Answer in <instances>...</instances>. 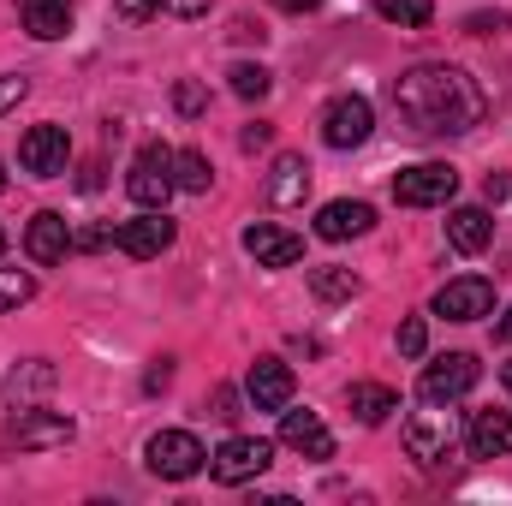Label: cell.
<instances>
[{
  "mask_svg": "<svg viewBox=\"0 0 512 506\" xmlns=\"http://www.w3.org/2000/svg\"><path fill=\"white\" fill-rule=\"evenodd\" d=\"M24 90H30L24 78H12V72H0V120H6V114H12V108L24 102Z\"/></svg>",
  "mask_w": 512,
  "mask_h": 506,
  "instance_id": "31",
  "label": "cell"
},
{
  "mask_svg": "<svg viewBox=\"0 0 512 506\" xmlns=\"http://www.w3.org/2000/svg\"><path fill=\"white\" fill-rule=\"evenodd\" d=\"M346 405H352L358 423H387V411H399V393L382 387V381H352L346 387Z\"/></svg>",
  "mask_w": 512,
  "mask_h": 506,
  "instance_id": "22",
  "label": "cell"
},
{
  "mask_svg": "<svg viewBox=\"0 0 512 506\" xmlns=\"http://www.w3.org/2000/svg\"><path fill=\"white\" fill-rule=\"evenodd\" d=\"M495 334H501V340H507V346H512V310H507V316H501V322H495Z\"/></svg>",
  "mask_w": 512,
  "mask_h": 506,
  "instance_id": "40",
  "label": "cell"
},
{
  "mask_svg": "<svg viewBox=\"0 0 512 506\" xmlns=\"http://www.w3.org/2000/svg\"><path fill=\"white\" fill-rule=\"evenodd\" d=\"M233 36H239V42H262L268 30H262V24H251V18H239V24H233Z\"/></svg>",
  "mask_w": 512,
  "mask_h": 506,
  "instance_id": "38",
  "label": "cell"
},
{
  "mask_svg": "<svg viewBox=\"0 0 512 506\" xmlns=\"http://www.w3.org/2000/svg\"><path fill=\"white\" fill-rule=\"evenodd\" d=\"M173 221H167V209H143L137 221H126V227H114V245L126 256H137V262H149V256H161L167 245H173Z\"/></svg>",
  "mask_w": 512,
  "mask_h": 506,
  "instance_id": "12",
  "label": "cell"
},
{
  "mask_svg": "<svg viewBox=\"0 0 512 506\" xmlns=\"http://www.w3.org/2000/svg\"><path fill=\"white\" fill-rule=\"evenodd\" d=\"M280 447H292L298 459H334V435L316 411H280Z\"/></svg>",
  "mask_w": 512,
  "mask_h": 506,
  "instance_id": "13",
  "label": "cell"
},
{
  "mask_svg": "<svg viewBox=\"0 0 512 506\" xmlns=\"http://www.w3.org/2000/svg\"><path fill=\"white\" fill-rule=\"evenodd\" d=\"M161 6H167L173 18H203V12H209V0H161Z\"/></svg>",
  "mask_w": 512,
  "mask_h": 506,
  "instance_id": "35",
  "label": "cell"
},
{
  "mask_svg": "<svg viewBox=\"0 0 512 506\" xmlns=\"http://www.w3.org/2000/svg\"><path fill=\"white\" fill-rule=\"evenodd\" d=\"M227 78H233V96H239V102H262V96L274 90V78H268V66H251V60H239V66H233Z\"/></svg>",
  "mask_w": 512,
  "mask_h": 506,
  "instance_id": "27",
  "label": "cell"
},
{
  "mask_svg": "<svg viewBox=\"0 0 512 506\" xmlns=\"http://www.w3.org/2000/svg\"><path fill=\"white\" fill-rule=\"evenodd\" d=\"M268 137H274V126H262V120H256V126H245V131H239V143H245V149H262Z\"/></svg>",
  "mask_w": 512,
  "mask_h": 506,
  "instance_id": "37",
  "label": "cell"
},
{
  "mask_svg": "<svg viewBox=\"0 0 512 506\" xmlns=\"http://www.w3.org/2000/svg\"><path fill=\"white\" fill-rule=\"evenodd\" d=\"M173 179H179V191L203 197V191L215 185V167H209V155H203V149H179V155H173Z\"/></svg>",
  "mask_w": 512,
  "mask_h": 506,
  "instance_id": "25",
  "label": "cell"
},
{
  "mask_svg": "<svg viewBox=\"0 0 512 506\" xmlns=\"http://www.w3.org/2000/svg\"><path fill=\"white\" fill-rule=\"evenodd\" d=\"M126 191L137 209H167V197L179 191V179H173V149L167 143H143L137 149V161H131L126 173Z\"/></svg>",
  "mask_w": 512,
  "mask_h": 506,
  "instance_id": "4",
  "label": "cell"
},
{
  "mask_svg": "<svg viewBox=\"0 0 512 506\" xmlns=\"http://www.w3.org/2000/svg\"><path fill=\"white\" fill-rule=\"evenodd\" d=\"M393 114L417 143H435V137H465V131L483 126L489 96H483V84L465 66L423 60V66L393 78Z\"/></svg>",
  "mask_w": 512,
  "mask_h": 506,
  "instance_id": "1",
  "label": "cell"
},
{
  "mask_svg": "<svg viewBox=\"0 0 512 506\" xmlns=\"http://www.w3.org/2000/svg\"><path fill=\"white\" fill-rule=\"evenodd\" d=\"M0 256H6V227H0Z\"/></svg>",
  "mask_w": 512,
  "mask_h": 506,
  "instance_id": "42",
  "label": "cell"
},
{
  "mask_svg": "<svg viewBox=\"0 0 512 506\" xmlns=\"http://www.w3.org/2000/svg\"><path fill=\"white\" fill-rule=\"evenodd\" d=\"M304 191H310V161L304 155H274L268 185H262L268 209H292V203H304Z\"/></svg>",
  "mask_w": 512,
  "mask_h": 506,
  "instance_id": "18",
  "label": "cell"
},
{
  "mask_svg": "<svg viewBox=\"0 0 512 506\" xmlns=\"http://www.w3.org/2000/svg\"><path fill=\"white\" fill-rule=\"evenodd\" d=\"M268 465H274V441H262V435H233V441H221V447L209 453V477L227 483V489L256 483Z\"/></svg>",
  "mask_w": 512,
  "mask_h": 506,
  "instance_id": "5",
  "label": "cell"
},
{
  "mask_svg": "<svg viewBox=\"0 0 512 506\" xmlns=\"http://www.w3.org/2000/svg\"><path fill=\"white\" fill-rule=\"evenodd\" d=\"M370 227H376V209H370V203H352V197L322 203V215H316V239H328V245L358 239V233H370Z\"/></svg>",
  "mask_w": 512,
  "mask_h": 506,
  "instance_id": "19",
  "label": "cell"
},
{
  "mask_svg": "<svg viewBox=\"0 0 512 506\" xmlns=\"http://www.w3.org/2000/svg\"><path fill=\"white\" fill-rule=\"evenodd\" d=\"M24 251H30V262H42V268L66 262V256L78 251V245H72V227H66V215L42 209V215H36V221L24 227Z\"/></svg>",
  "mask_w": 512,
  "mask_h": 506,
  "instance_id": "14",
  "label": "cell"
},
{
  "mask_svg": "<svg viewBox=\"0 0 512 506\" xmlns=\"http://www.w3.org/2000/svg\"><path fill=\"white\" fill-rule=\"evenodd\" d=\"M376 12L387 24H399V30H423L435 18V0H376Z\"/></svg>",
  "mask_w": 512,
  "mask_h": 506,
  "instance_id": "26",
  "label": "cell"
},
{
  "mask_svg": "<svg viewBox=\"0 0 512 506\" xmlns=\"http://www.w3.org/2000/svg\"><path fill=\"white\" fill-rule=\"evenodd\" d=\"M167 381H173V364H167V358H155V370H149V376H143V387H149V393H161V387H167Z\"/></svg>",
  "mask_w": 512,
  "mask_h": 506,
  "instance_id": "36",
  "label": "cell"
},
{
  "mask_svg": "<svg viewBox=\"0 0 512 506\" xmlns=\"http://www.w3.org/2000/svg\"><path fill=\"white\" fill-rule=\"evenodd\" d=\"M423 346H429V328H423V316L399 322V352H405V358H423Z\"/></svg>",
  "mask_w": 512,
  "mask_h": 506,
  "instance_id": "30",
  "label": "cell"
},
{
  "mask_svg": "<svg viewBox=\"0 0 512 506\" xmlns=\"http://www.w3.org/2000/svg\"><path fill=\"white\" fill-rule=\"evenodd\" d=\"M370 131H376V108L364 96H334L322 108V143L328 149H358V143H370Z\"/></svg>",
  "mask_w": 512,
  "mask_h": 506,
  "instance_id": "9",
  "label": "cell"
},
{
  "mask_svg": "<svg viewBox=\"0 0 512 506\" xmlns=\"http://www.w3.org/2000/svg\"><path fill=\"white\" fill-rule=\"evenodd\" d=\"M143 465H149L161 483H185V477H197V471L209 465V453H203V441H197L191 429H161V435H149Z\"/></svg>",
  "mask_w": 512,
  "mask_h": 506,
  "instance_id": "3",
  "label": "cell"
},
{
  "mask_svg": "<svg viewBox=\"0 0 512 506\" xmlns=\"http://www.w3.org/2000/svg\"><path fill=\"white\" fill-rule=\"evenodd\" d=\"M477 381H483V364H477L471 352H447V358H435V364L423 370L417 393H423V405H453V399H465Z\"/></svg>",
  "mask_w": 512,
  "mask_h": 506,
  "instance_id": "7",
  "label": "cell"
},
{
  "mask_svg": "<svg viewBox=\"0 0 512 506\" xmlns=\"http://www.w3.org/2000/svg\"><path fill=\"white\" fill-rule=\"evenodd\" d=\"M447 245L459 256H477L495 245V221H489V209H453L447 215Z\"/></svg>",
  "mask_w": 512,
  "mask_h": 506,
  "instance_id": "20",
  "label": "cell"
},
{
  "mask_svg": "<svg viewBox=\"0 0 512 506\" xmlns=\"http://www.w3.org/2000/svg\"><path fill=\"white\" fill-rule=\"evenodd\" d=\"M209 417L233 423V417H239V393H233V387H215V411H209Z\"/></svg>",
  "mask_w": 512,
  "mask_h": 506,
  "instance_id": "34",
  "label": "cell"
},
{
  "mask_svg": "<svg viewBox=\"0 0 512 506\" xmlns=\"http://www.w3.org/2000/svg\"><path fill=\"white\" fill-rule=\"evenodd\" d=\"M310 292H316L322 304H346V298L364 292V280H358L352 268H340V262H322V268H310Z\"/></svg>",
  "mask_w": 512,
  "mask_h": 506,
  "instance_id": "23",
  "label": "cell"
},
{
  "mask_svg": "<svg viewBox=\"0 0 512 506\" xmlns=\"http://www.w3.org/2000/svg\"><path fill=\"white\" fill-rule=\"evenodd\" d=\"M489 310H495V286H489L483 274L447 280V286L435 292V316H447V322H483Z\"/></svg>",
  "mask_w": 512,
  "mask_h": 506,
  "instance_id": "10",
  "label": "cell"
},
{
  "mask_svg": "<svg viewBox=\"0 0 512 506\" xmlns=\"http://www.w3.org/2000/svg\"><path fill=\"white\" fill-rule=\"evenodd\" d=\"M54 387V364H42V358H30L24 370H12L6 376V393H0V411H12V405H24L30 393H48Z\"/></svg>",
  "mask_w": 512,
  "mask_h": 506,
  "instance_id": "24",
  "label": "cell"
},
{
  "mask_svg": "<svg viewBox=\"0 0 512 506\" xmlns=\"http://www.w3.org/2000/svg\"><path fill=\"white\" fill-rule=\"evenodd\" d=\"M18 18L36 42H60L72 30V0H18Z\"/></svg>",
  "mask_w": 512,
  "mask_h": 506,
  "instance_id": "21",
  "label": "cell"
},
{
  "mask_svg": "<svg viewBox=\"0 0 512 506\" xmlns=\"http://www.w3.org/2000/svg\"><path fill=\"white\" fill-rule=\"evenodd\" d=\"M245 393H251L256 411H286V405H292V364H280V358H256L251 376H245Z\"/></svg>",
  "mask_w": 512,
  "mask_h": 506,
  "instance_id": "16",
  "label": "cell"
},
{
  "mask_svg": "<svg viewBox=\"0 0 512 506\" xmlns=\"http://www.w3.org/2000/svg\"><path fill=\"white\" fill-rule=\"evenodd\" d=\"M459 191V173L447 167V161H417V167H399L393 173V197L405 203V209H435V203H447Z\"/></svg>",
  "mask_w": 512,
  "mask_h": 506,
  "instance_id": "6",
  "label": "cell"
},
{
  "mask_svg": "<svg viewBox=\"0 0 512 506\" xmlns=\"http://www.w3.org/2000/svg\"><path fill=\"white\" fill-rule=\"evenodd\" d=\"M0 191H6V173H0Z\"/></svg>",
  "mask_w": 512,
  "mask_h": 506,
  "instance_id": "43",
  "label": "cell"
},
{
  "mask_svg": "<svg viewBox=\"0 0 512 506\" xmlns=\"http://www.w3.org/2000/svg\"><path fill=\"white\" fill-rule=\"evenodd\" d=\"M465 447L471 459H507L512 453V411H471V429H465Z\"/></svg>",
  "mask_w": 512,
  "mask_h": 506,
  "instance_id": "17",
  "label": "cell"
},
{
  "mask_svg": "<svg viewBox=\"0 0 512 506\" xmlns=\"http://www.w3.org/2000/svg\"><path fill=\"white\" fill-rule=\"evenodd\" d=\"M465 30H471V36H489V30H507V18H501V12H471Z\"/></svg>",
  "mask_w": 512,
  "mask_h": 506,
  "instance_id": "33",
  "label": "cell"
},
{
  "mask_svg": "<svg viewBox=\"0 0 512 506\" xmlns=\"http://www.w3.org/2000/svg\"><path fill=\"white\" fill-rule=\"evenodd\" d=\"M114 12H120L126 24H143L149 12H161V0H114Z\"/></svg>",
  "mask_w": 512,
  "mask_h": 506,
  "instance_id": "32",
  "label": "cell"
},
{
  "mask_svg": "<svg viewBox=\"0 0 512 506\" xmlns=\"http://www.w3.org/2000/svg\"><path fill=\"white\" fill-rule=\"evenodd\" d=\"M30 298H36V280L18 274V268H0V316L18 310V304H30Z\"/></svg>",
  "mask_w": 512,
  "mask_h": 506,
  "instance_id": "28",
  "label": "cell"
},
{
  "mask_svg": "<svg viewBox=\"0 0 512 506\" xmlns=\"http://www.w3.org/2000/svg\"><path fill=\"white\" fill-rule=\"evenodd\" d=\"M0 417H6L0 447L42 453V447H66V441H72V417H66V411H48V405H18V411H0Z\"/></svg>",
  "mask_w": 512,
  "mask_h": 506,
  "instance_id": "2",
  "label": "cell"
},
{
  "mask_svg": "<svg viewBox=\"0 0 512 506\" xmlns=\"http://www.w3.org/2000/svg\"><path fill=\"white\" fill-rule=\"evenodd\" d=\"M453 441H459V429H453V417H447L441 405H429V411H417V417L405 423V447H411V459H423V465H441V459L453 453Z\"/></svg>",
  "mask_w": 512,
  "mask_h": 506,
  "instance_id": "11",
  "label": "cell"
},
{
  "mask_svg": "<svg viewBox=\"0 0 512 506\" xmlns=\"http://www.w3.org/2000/svg\"><path fill=\"white\" fill-rule=\"evenodd\" d=\"M18 161H24L30 179H60L72 167V137H66V126H30L18 137Z\"/></svg>",
  "mask_w": 512,
  "mask_h": 506,
  "instance_id": "8",
  "label": "cell"
},
{
  "mask_svg": "<svg viewBox=\"0 0 512 506\" xmlns=\"http://www.w3.org/2000/svg\"><path fill=\"white\" fill-rule=\"evenodd\" d=\"M274 6H280V12H316L322 0H274Z\"/></svg>",
  "mask_w": 512,
  "mask_h": 506,
  "instance_id": "39",
  "label": "cell"
},
{
  "mask_svg": "<svg viewBox=\"0 0 512 506\" xmlns=\"http://www.w3.org/2000/svg\"><path fill=\"white\" fill-rule=\"evenodd\" d=\"M501 381H507V387H512V364H507V370H501Z\"/></svg>",
  "mask_w": 512,
  "mask_h": 506,
  "instance_id": "41",
  "label": "cell"
},
{
  "mask_svg": "<svg viewBox=\"0 0 512 506\" xmlns=\"http://www.w3.org/2000/svg\"><path fill=\"white\" fill-rule=\"evenodd\" d=\"M173 108H179L185 120H197V114L209 108V90H203V84H191V78H179V84H173Z\"/></svg>",
  "mask_w": 512,
  "mask_h": 506,
  "instance_id": "29",
  "label": "cell"
},
{
  "mask_svg": "<svg viewBox=\"0 0 512 506\" xmlns=\"http://www.w3.org/2000/svg\"><path fill=\"white\" fill-rule=\"evenodd\" d=\"M245 256H256V268H292L304 256V239L286 233V227L256 221V227H245Z\"/></svg>",
  "mask_w": 512,
  "mask_h": 506,
  "instance_id": "15",
  "label": "cell"
}]
</instances>
